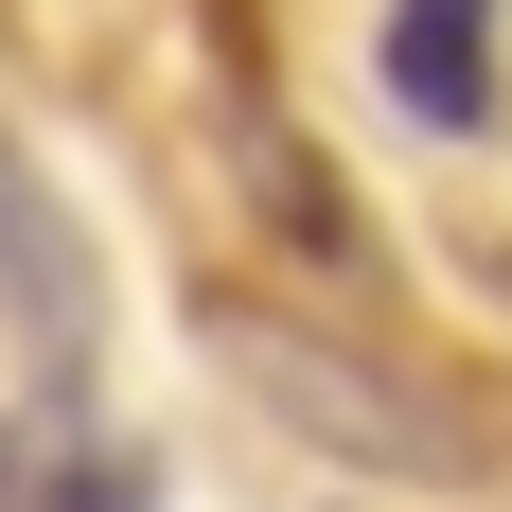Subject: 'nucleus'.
<instances>
[{
  "instance_id": "6",
  "label": "nucleus",
  "mask_w": 512,
  "mask_h": 512,
  "mask_svg": "<svg viewBox=\"0 0 512 512\" xmlns=\"http://www.w3.org/2000/svg\"><path fill=\"white\" fill-rule=\"evenodd\" d=\"M460 265H477V301H495V318H512V230H477V248H460Z\"/></svg>"
},
{
  "instance_id": "2",
  "label": "nucleus",
  "mask_w": 512,
  "mask_h": 512,
  "mask_svg": "<svg viewBox=\"0 0 512 512\" xmlns=\"http://www.w3.org/2000/svg\"><path fill=\"white\" fill-rule=\"evenodd\" d=\"M0 336H18L36 371H71L106 336V248H89V212L53 195L18 142H0Z\"/></svg>"
},
{
  "instance_id": "7",
  "label": "nucleus",
  "mask_w": 512,
  "mask_h": 512,
  "mask_svg": "<svg viewBox=\"0 0 512 512\" xmlns=\"http://www.w3.org/2000/svg\"><path fill=\"white\" fill-rule=\"evenodd\" d=\"M336 512H371V495H336Z\"/></svg>"
},
{
  "instance_id": "4",
  "label": "nucleus",
  "mask_w": 512,
  "mask_h": 512,
  "mask_svg": "<svg viewBox=\"0 0 512 512\" xmlns=\"http://www.w3.org/2000/svg\"><path fill=\"white\" fill-rule=\"evenodd\" d=\"M0 512H159V460L53 371V389L0 407Z\"/></svg>"
},
{
  "instance_id": "1",
  "label": "nucleus",
  "mask_w": 512,
  "mask_h": 512,
  "mask_svg": "<svg viewBox=\"0 0 512 512\" xmlns=\"http://www.w3.org/2000/svg\"><path fill=\"white\" fill-rule=\"evenodd\" d=\"M212 354L248 407H283L318 460H371L407 495H512V407H477L460 371L389 354V318H283V301H230Z\"/></svg>"
},
{
  "instance_id": "5",
  "label": "nucleus",
  "mask_w": 512,
  "mask_h": 512,
  "mask_svg": "<svg viewBox=\"0 0 512 512\" xmlns=\"http://www.w3.org/2000/svg\"><path fill=\"white\" fill-rule=\"evenodd\" d=\"M371 71H389V106H407V124L477 142V124H495V0H389Z\"/></svg>"
},
{
  "instance_id": "3",
  "label": "nucleus",
  "mask_w": 512,
  "mask_h": 512,
  "mask_svg": "<svg viewBox=\"0 0 512 512\" xmlns=\"http://www.w3.org/2000/svg\"><path fill=\"white\" fill-rule=\"evenodd\" d=\"M230 159H248V212L283 230V265H318V283H354V301H389V230H371L354 195H336V159L265 106V71L230 89Z\"/></svg>"
}]
</instances>
